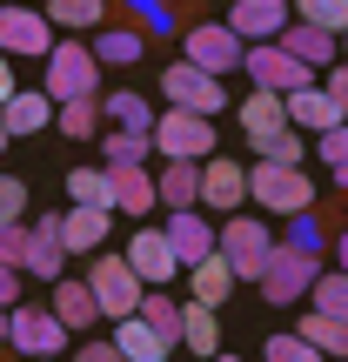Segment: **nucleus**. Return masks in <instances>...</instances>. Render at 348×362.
<instances>
[{
	"instance_id": "obj_1",
	"label": "nucleus",
	"mask_w": 348,
	"mask_h": 362,
	"mask_svg": "<svg viewBox=\"0 0 348 362\" xmlns=\"http://www.w3.org/2000/svg\"><path fill=\"white\" fill-rule=\"evenodd\" d=\"M40 67H47V101H80V94H101V61H94V47H80V40H54L47 54H40Z\"/></svg>"
},
{
	"instance_id": "obj_2",
	"label": "nucleus",
	"mask_w": 348,
	"mask_h": 362,
	"mask_svg": "<svg viewBox=\"0 0 348 362\" xmlns=\"http://www.w3.org/2000/svg\"><path fill=\"white\" fill-rule=\"evenodd\" d=\"M248 202H261L268 215H301V208H315V181L301 168H288V161H255L248 168Z\"/></svg>"
},
{
	"instance_id": "obj_3",
	"label": "nucleus",
	"mask_w": 348,
	"mask_h": 362,
	"mask_svg": "<svg viewBox=\"0 0 348 362\" xmlns=\"http://www.w3.org/2000/svg\"><path fill=\"white\" fill-rule=\"evenodd\" d=\"M88 288H94V309L101 315H134L141 309V296H148V282L128 269V255H107V248H94V269H88Z\"/></svg>"
},
{
	"instance_id": "obj_4",
	"label": "nucleus",
	"mask_w": 348,
	"mask_h": 362,
	"mask_svg": "<svg viewBox=\"0 0 348 362\" xmlns=\"http://www.w3.org/2000/svg\"><path fill=\"white\" fill-rule=\"evenodd\" d=\"M148 141H155L168 161H208L215 155V121L188 115V107H168L161 121H148Z\"/></svg>"
},
{
	"instance_id": "obj_5",
	"label": "nucleus",
	"mask_w": 348,
	"mask_h": 362,
	"mask_svg": "<svg viewBox=\"0 0 348 362\" xmlns=\"http://www.w3.org/2000/svg\"><path fill=\"white\" fill-rule=\"evenodd\" d=\"M241 74L255 81V88H268V94H295V88L315 81V67H301L282 40H248L241 47Z\"/></svg>"
},
{
	"instance_id": "obj_6",
	"label": "nucleus",
	"mask_w": 348,
	"mask_h": 362,
	"mask_svg": "<svg viewBox=\"0 0 348 362\" xmlns=\"http://www.w3.org/2000/svg\"><path fill=\"white\" fill-rule=\"evenodd\" d=\"M215 248H221V262L234 269V282H261L275 235L261 228V221H248V215H228V228H215Z\"/></svg>"
},
{
	"instance_id": "obj_7",
	"label": "nucleus",
	"mask_w": 348,
	"mask_h": 362,
	"mask_svg": "<svg viewBox=\"0 0 348 362\" xmlns=\"http://www.w3.org/2000/svg\"><path fill=\"white\" fill-rule=\"evenodd\" d=\"M315 269H322V255H301V248L275 242V248H268V269H261V282H255V288H261V302L288 309V302H301V296H308Z\"/></svg>"
},
{
	"instance_id": "obj_8",
	"label": "nucleus",
	"mask_w": 348,
	"mask_h": 362,
	"mask_svg": "<svg viewBox=\"0 0 348 362\" xmlns=\"http://www.w3.org/2000/svg\"><path fill=\"white\" fill-rule=\"evenodd\" d=\"M241 47H248V40L228 34V27H215V21H201V27L181 34V61H194L201 74H215V81H228L234 67H241Z\"/></svg>"
},
{
	"instance_id": "obj_9",
	"label": "nucleus",
	"mask_w": 348,
	"mask_h": 362,
	"mask_svg": "<svg viewBox=\"0 0 348 362\" xmlns=\"http://www.w3.org/2000/svg\"><path fill=\"white\" fill-rule=\"evenodd\" d=\"M161 94H168V107H188V115H208V121L228 107V88H221L215 74H201L194 61H174L168 74H161Z\"/></svg>"
},
{
	"instance_id": "obj_10",
	"label": "nucleus",
	"mask_w": 348,
	"mask_h": 362,
	"mask_svg": "<svg viewBox=\"0 0 348 362\" xmlns=\"http://www.w3.org/2000/svg\"><path fill=\"white\" fill-rule=\"evenodd\" d=\"M7 342L20 356H61L67 349V329L54 309H34V302H20V309H7Z\"/></svg>"
},
{
	"instance_id": "obj_11",
	"label": "nucleus",
	"mask_w": 348,
	"mask_h": 362,
	"mask_svg": "<svg viewBox=\"0 0 348 362\" xmlns=\"http://www.w3.org/2000/svg\"><path fill=\"white\" fill-rule=\"evenodd\" d=\"M54 27H47V13H34V7H20V0H13V7H0V54H20V61H40V54L54 47Z\"/></svg>"
},
{
	"instance_id": "obj_12",
	"label": "nucleus",
	"mask_w": 348,
	"mask_h": 362,
	"mask_svg": "<svg viewBox=\"0 0 348 362\" xmlns=\"http://www.w3.org/2000/svg\"><path fill=\"white\" fill-rule=\"evenodd\" d=\"M241 202H248V168L234 155H208L201 161V202H194V208H221V215H234Z\"/></svg>"
},
{
	"instance_id": "obj_13",
	"label": "nucleus",
	"mask_w": 348,
	"mask_h": 362,
	"mask_svg": "<svg viewBox=\"0 0 348 362\" xmlns=\"http://www.w3.org/2000/svg\"><path fill=\"white\" fill-rule=\"evenodd\" d=\"M20 275H40V282H61V275H67L61 215H40L34 228H27V255H20Z\"/></svg>"
},
{
	"instance_id": "obj_14",
	"label": "nucleus",
	"mask_w": 348,
	"mask_h": 362,
	"mask_svg": "<svg viewBox=\"0 0 348 362\" xmlns=\"http://www.w3.org/2000/svg\"><path fill=\"white\" fill-rule=\"evenodd\" d=\"M128 269L141 275L148 288H161V282H174V275H181V262H174V248H168V235H161V228H141L128 242Z\"/></svg>"
},
{
	"instance_id": "obj_15",
	"label": "nucleus",
	"mask_w": 348,
	"mask_h": 362,
	"mask_svg": "<svg viewBox=\"0 0 348 362\" xmlns=\"http://www.w3.org/2000/svg\"><path fill=\"white\" fill-rule=\"evenodd\" d=\"M107 208L148 215V208H155V175H148L141 161H114V168H107Z\"/></svg>"
},
{
	"instance_id": "obj_16",
	"label": "nucleus",
	"mask_w": 348,
	"mask_h": 362,
	"mask_svg": "<svg viewBox=\"0 0 348 362\" xmlns=\"http://www.w3.org/2000/svg\"><path fill=\"white\" fill-rule=\"evenodd\" d=\"M161 235H168V248H174L181 269H188V262H201V255H215V221H208L201 208H174V221H168Z\"/></svg>"
},
{
	"instance_id": "obj_17",
	"label": "nucleus",
	"mask_w": 348,
	"mask_h": 362,
	"mask_svg": "<svg viewBox=\"0 0 348 362\" xmlns=\"http://www.w3.org/2000/svg\"><path fill=\"white\" fill-rule=\"evenodd\" d=\"M107 221H114V208H67L61 215V248L67 255H94V248H107Z\"/></svg>"
},
{
	"instance_id": "obj_18",
	"label": "nucleus",
	"mask_w": 348,
	"mask_h": 362,
	"mask_svg": "<svg viewBox=\"0 0 348 362\" xmlns=\"http://www.w3.org/2000/svg\"><path fill=\"white\" fill-rule=\"evenodd\" d=\"M275 40H282V47L295 54L301 67H328V61H342V34H328V27H308V21H288Z\"/></svg>"
},
{
	"instance_id": "obj_19",
	"label": "nucleus",
	"mask_w": 348,
	"mask_h": 362,
	"mask_svg": "<svg viewBox=\"0 0 348 362\" xmlns=\"http://www.w3.org/2000/svg\"><path fill=\"white\" fill-rule=\"evenodd\" d=\"M288 27V0H234V13H228V34H241V40H275Z\"/></svg>"
},
{
	"instance_id": "obj_20",
	"label": "nucleus",
	"mask_w": 348,
	"mask_h": 362,
	"mask_svg": "<svg viewBox=\"0 0 348 362\" xmlns=\"http://www.w3.org/2000/svg\"><path fill=\"white\" fill-rule=\"evenodd\" d=\"M47 121H54V101L40 88H13L7 101H0V128H7V141H13V134H40Z\"/></svg>"
},
{
	"instance_id": "obj_21",
	"label": "nucleus",
	"mask_w": 348,
	"mask_h": 362,
	"mask_svg": "<svg viewBox=\"0 0 348 362\" xmlns=\"http://www.w3.org/2000/svg\"><path fill=\"white\" fill-rule=\"evenodd\" d=\"M228 296H234V269L221 262V248H215V255H201V262H188V302L221 309Z\"/></svg>"
},
{
	"instance_id": "obj_22",
	"label": "nucleus",
	"mask_w": 348,
	"mask_h": 362,
	"mask_svg": "<svg viewBox=\"0 0 348 362\" xmlns=\"http://www.w3.org/2000/svg\"><path fill=\"white\" fill-rule=\"evenodd\" d=\"M234 121H241L248 148H255V141H268V134H282V128H288V107H282V94L255 88V94H248L241 107H234Z\"/></svg>"
},
{
	"instance_id": "obj_23",
	"label": "nucleus",
	"mask_w": 348,
	"mask_h": 362,
	"mask_svg": "<svg viewBox=\"0 0 348 362\" xmlns=\"http://www.w3.org/2000/svg\"><path fill=\"white\" fill-rule=\"evenodd\" d=\"M282 107H288V128H308V134H322V128H335V101L322 94V81H308V88H295V94H282Z\"/></svg>"
},
{
	"instance_id": "obj_24",
	"label": "nucleus",
	"mask_w": 348,
	"mask_h": 362,
	"mask_svg": "<svg viewBox=\"0 0 348 362\" xmlns=\"http://www.w3.org/2000/svg\"><path fill=\"white\" fill-rule=\"evenodd\" d=\"M54 315H61L67 336H88V329L101 322V309H94V288H88V282H67V275H61V282H54Z\"/></svg>"
},
{
	"instance_id": "obj_25",
	"label": "nucleus",
	"mask_w": 348,
	"mask_h": 362,
	"mask_svg": "<svg viewBox=\"0 0 348 362\" xmlns=\"http://www.w3.org/2000/svg\"><path fill=\"white\" fill-rule=\"evenodd\" d=\"M188 349V356H215L221 349V322H215V309H201V302H181V342H174V356Z\"/></svg>"
},
{
	"instance_id": "obj_26",
	"label": "nucleus",
	"mask_w": 348,
	"mask_h": 362,
	"mask_svg": "<svg viewBox=\"0 0 348 362\" xmlns=\"http://www.w3.org/2000/svg\"><path fill=\"white\" fill-rule=\"evenodd\" d=\"M155 202L194 208V202H201V161H168V168L155 175Z\"/></svg>"
},
{
	"instance_id": "obj_27",
	"label": "nucleus",
	"mask_w": 348,
	"mask_h": 362,
	"mask_svg": "<svg viewBox=\"0 0 348 362\" xmlns=\"http://www.w3.org/2000/svg\"><path fill=\"white\" fill-rule=\"evenodd\" d=\"M47 27L54 34H94V27H107V0H47Z\"/></svg>"
},
{
	"instance_id": "obj_28",
	"label": "nucleus",
	"mask_w": 348,
	"mask_h": 362,
	"mask_svg": "<svg viewBox=\"0 0 348 362\" xmlns=\"http://www.w3.org/2000/svg\"><path fill=\"white\" fill-rule=\"evenodd\" d=\"M114 349L128 356V362H168V356H174L168 342H161L155 329L141 322V315H121V329H114Z\"/></svg>"
},
{
	"instance_id": "obj_29",
	"label": "nucleus",
	"mask_w": 348,
	"mask_h": 362,
	"mask_svg": "<svg viewBox=\"0 0 348 362\" xmlns=\"http://www.w3.org/2000/svg\"><path fill=\"white\" fill-rule=\"evenodd\" d=\"M54 128L67 141H94L101 134V94H80V101H54Z\"/></svg>"
},
{
	"instance_id": "obj_30",
	"label": "nucleus",
	"mask_w": 348,
	"mask_h": 362,
	"mask_svg": "<svg viewBox=\"0 0 348 362\" xmlns=\"http://www.w3.org/2000/svg\"><path fill=\"white\" fill-rule=\"evenodd\" d=\"M148 54V34L134 21H121V27H107L101 40H94V61H107V67H134Z\"/></svg>"
},
{
	"instance_id": "obj_31",
	"label": "nucleus",
	"mask_w": 348,
	"mask_h": 362,
	"mask_svg": "<svg viewBox=\"0 0 348 362\" xmlns=\"http://www.w3.org/2000/svg\"><path fill=\"white\" fill-rule=\"evenodd\" d=\"M295 336H308L322 356H342V362H348V322H335V315H322V309H308V302H301V329H295Z\"/></svg>"
},
{
	"instance_id": "obj_32",
	"label": "nucleus",
	"mask_w": 348,
	"mask_h": 362,
	"mask_svg": "<svg viewBox=\"0 0 348 362\" xmlns=\"http://www.w3.org/2000/svg\"><path fill=\"white\" fill-rule=\"evenodd\" d=\"M308 309H322V315H335V322H348V275L342 269H315V282H308Z\"/></svg>"
},
{
	"instance_id": "obj_33",
	"label": "nucleus",
	"mask_w": 348,
	"mask_h": 362,
	"mask_svg": "<svg viewBox=\"0 0 348 362\" xmlns=\"http://www.w3.org/2000/svg\"><path fill=\"white\" fill-rule=\"evenodd\" d=\"M134 315H141V322L155 329V336L168 342V349L181 342V302H174V296H155V288H148V296H141V309H134Z\"/></svg>"
},
{
	"instance_id": "obj_34",
	"label": "nucleus",
	"mask_w": 348,
	"mask_h": 362,
	"mask_svg": "<svg viewBox=\"0 0 348 362\" xmlns=\"http://www.w3.org/2000/svg\"><path fill=\"white\" fill-rule=\"evenodd\" d=\"M282 242L301 248V255H322V248H328V228H322L315 208H301V215H288V235H282Z\"/></svg>"
},
{
	"instance_id": "obj_35",
	"label": "nucleus",
	"mask_w": 348,
	"mask_h": 362,
	"mask_svg": "<svg viewBox=\"0 0 348 362\" xmlns=\"http://www.w3.org/2000/svg\"><path fill=\"white\" fill-rule=\"evenodd\" d=\"M148 128H114V134H101V155H107V168L114 161H148Z\"/></svg>"
},
{
	"instance_id": "obj_36",
	"label": "nucleus",
	"mask_w": 348,
	"mask_h": 362,
	"mask_svg": "<svg viewBox=\"0 0 348 362\" xmlns=\"http://www.w3.org/2000/svg\"><path fill=\"white\" fill-rule=\"evenodd\" d=\"M101 115L114 121V128H148V121H155V115H148V101H141V94H134V88L107 94V101H101Z\"/></svg>"
},
{
	"instance_id": "obj_37",
	"label": "nucleus",
	"mask_w": 348,
	"mask_h": 362,
	"mask_svg": "<svg viewBox=\"0 0 348 362\" xmlns=\"http://www.w3.org/2000/svg\"><path fill=\"white\" fill-rule=\"evenodd\" d=\"M295 21L328 27V34H348V0H295Z\"/></svg>"
},
{
	"instance_id": "obj_38",
	"label": "nucleus",
	"mask_w": 348,
	"mask_h": 362,
	"mask_svg": "<svg viewBox=\"0 0 348 362\" xmlns=\"http://www.w3.org/2000/svg\"><path fill=\"white\" fill-rule=\"evenodd\" d=\"M67 194L80 208H107V168H74L67 175Z\"/></svg>"
},
{
	"instance_id": "obj_39",
	"label": "nucleus",
	"mask_w": 348,
	"mask_h": 362,
	"mask_svg": "<svg viewBox=\"0 0 348 362\" xmlns=\"http://www.w3.org/2000/svg\"><path fill=\"white\" fill-rule=\"evenodd\" d=\"M261 356H268V362H322V349H315L308 336H295V329H288V336H268Z\"/></svg>"
},
{
	"instance_id": "obj_40",
	"label": "nucleus",
	"mask_w": 348,
	"mask_h": 362,
	"mask_svg": "<svg viewBox=\"0 0 348 362\" xmlns=\"http://www.w3.org/2000/svg\"><path fill=\"white\" fill-rule=\"evenodd\" d=\"M301 148H308V141H301L295 128H282V134H268V141H255V155H261V161H288V168H301Z\"/></svg>"
},
{
	"instance_id": "obj_41",
	"label": "nucleus",
	"mask_w": 348,
	"mask_h": 362,
	"mask_svg": "<svg viewBox=\"0 0 348 362\" xmlns=\"http://www.w3.org/2000/svg\"><path fill=\"white\" fill-rule=\"evenodd\" d=\"M121 21H134V27H168V7H161V0H121Z\"/></svg>"
},
{
	"instance_id": "obj_42",
	"label": "nucleus",
	"mask_w": 348,
	"mask_h": 362,
	"mask_svg": "<svg viewBox=\"0 0 348 362\" xmlns=\"http://www.w3.org/2000/svg\"><path fill=\"white\" fill-rule=\"evenodd\" d=\"M322 161H328V168H348V121L322 128Z\"/></svg>"
},
{
	"instance_id": "obj_43",
	"label": "nucleus",
	"mask_w": 348,
	"mask_h": 362,
	"mask_svg": "<svg viewBox=\"0 0 348 362\" xmlns=\"http://www.w3.org/2000/svg\"><path fill=\"white\" fill-rule=\"evenodd\" d=\"M322 94L335 101V115L348 121V61H328V81H322Z\"/></svg>"
},
{
	"instance_id": "obj_44",
	"label": "nucleus",
	"mask_w": 348,
	"mask_h": 362,
	"mask_svg": "<svg viewBox=\"0 0 348 362\" xmlns=\"http://www.w3.org/2000/svg\"><path fill=\"white\" fill-rule=\"evenodd\" d=\"M20 208H27V181L0 175V221H20Z\"/></svg>"
},
{
	"instance_id": "obj_45",
	"label": "nucleus",
	"mask_w": 348,
	"mask_h": 362,
	"mask_svg": "<svg viewBox=\"0 0 348 362\" xmlns=\"http://www.w3.org/2000/svg\"><path fill=\"white\" fill-rule=\"evenodd\" d=\"M20 255H27V228H20V221H0V262L20 269Z\"/></svg>"
},
{
	"instance_id": "obj_46",
	"label": "nucleus",
	"mask_w": 348,
	"mask_h": 362,
	"mask_svg": "<svg viewBox=\"0 0 348 362\" xmlns=\"http://www.w3.org/2000/svg\"><path fill=\"white\" fill-rule=\"evenodd\" d=\"M13 302H20V269L0 262V309H13Z\"/></svg>"
},
{
	"instance_id": "obj_47",
	"label": "nucleus",
	"mask_w": 348,
	"mask_h": 362,
	"mask_svg": "<svg viewBox=\"0 0 348 362\" xmlns=\"http://www.w3.org/2000/svg\"><path fill=\"white\" fill-rule=\"evenodd\" d=\"M74 362H128V356H121L114 342H80V356H74Z\"/></svg>"
},
{
	"instance_id": "obj_48",
	"label": "nucleus",
	"mask_w": 348,
	"mask_h": 362,
	"mask_svg": "<svg viewBox=\"0 0 348 362\" xmlns=\"http://www.w3.org/2000/svg\"><path fill=\"white\" fill-rule=\"evenodd\" d=\"M328 248H335V269L348 275V228H342V235H335V242H328Z\"/></svg>"
},
{
	"instance_id": "obj_49",
	"label": "nucleus",
	"mask_w": 348,
	"mask_h": 362,
	"mask_svg": "<svg viewBox=\"0 0 348 362\" xmlns=\"http://www.w3.org/2000/svg\"><path fill=\"white\" fill-rule=\"evenodd\" d=\"M7 94H13V61L0 54V101H7Z\"/></svg>"
},
{
	"instance_id": "obj_50",
	"label": "nucleus",
	"mask_w": 348,
	"mask_h": 362,
	"mask_svg": "<svg viewBox=\"0 0 348 362\" xmlns=\"http://www.w3.org/2000/svg\"><path fill=\"white\" fill-rule=\"evenodd\" d=\"M208 362H241V356H221V349H215V356H208Z\"/></svg>"
},
{
	"instance_id": "obj_51",
	"label": "nucleus",
	"mask_w": 348,
	"mask_h": 362,
	"mask_svg": "<svg viewBox=\"0 0 348 362\" xmlns=\"http://www.w3.org/2000/svg\"><path fill=\"white\" fill-rule=\"evenodd\" d=\"M0 342H7V309H0Z\"/></svg>"
},
{
	"instance_id": "obj_52",
	"label": "nucleus",
	"mask_w": 348,
	"mask_h": 362,
	"mask_svg": "<svg viewBox=\"0 0 348 362\" xmlns=\"http://www.w3.org/2000/svg\"><path fill=\"white\" fill-rule=\"evenodd\" d=\"M34 362H61V356H34Z\"/></svg>"
},
{
	"instance_id": "obj_53",
	"label": "nucleus",
	"mask_w": 348,
	"mask_h": 362,
	"mask_svg": "<svg viewBox=\"0 0 348 362\" xmlns=\"http://www.w3.org/2000/svg\"><path fill=\"white\" fill-rule=\"evenodd\" d=\"M342 61H348V34H342Z\"/></svg>"
},
{
	"instance_id": "obj_54",
	"label": "nucleus",
	"mask_w": 348,
	"mask_h": 362,
	"mask_svg": "<svg viewBox=\"0 0 348 362\" xmlns=\"http://www.w3.org/2000/svg\"><path fill=\"white\" fill-rule=\"evenodd\" d=\"M0 148H7V128H0Z\"/></svg>"
}]
</instances>
